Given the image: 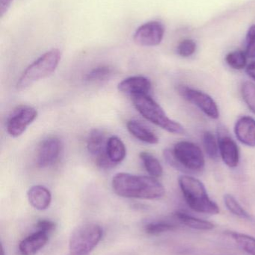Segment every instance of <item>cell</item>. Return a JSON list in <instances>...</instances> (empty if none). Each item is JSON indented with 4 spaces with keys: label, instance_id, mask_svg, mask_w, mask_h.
<instances>
[{
    "label": "cell",
    "instance_id": "6da1fadb",
    "mask_svg": "<svg viewBox=\"0 0 255 255\" xmlns=\"http://www.w3.org/2000/svg\"><path fill=\"white\" fill-rule=\"evenodd\" d=\"M112 189L118 196L128 199L154 200L163 197L166 190L154 177L119 172L112 178Z\"/></svg>",
    "mask_w": 255,
    "mask_h": 255
},
{
    "label": "cell",
    "instance_id": "7a4b0ae2",
    "mask_svg": "<svg viewBox=\"0 0 255 255\" xmlns=\"http://www.w3.org/2000/svg\"><path fill=\"white\" fill-rule=\"evenodd\" d=\"M164 156L172 167L184 172H197L205 166V155L200 147L189 141H181L173 149L165 150Z\"/></svg>",
    "mask_w": 255,
    "mask_h": 255
},
{
    "label": "cell",
    "instance_id": "3957f363",
    "mask_svg": "<svg viewBox=\"0 0 255 255\" xmlns=\"http://www.w3.org/2000/svg\"><path fill=\"white\" fill-rule=\"evenodd\" d=\"M178 182L187 205L193 211L211 215L220 214V208L211 200L202 181L190 175H182Z\"/></svg>",
    "mask_w": 255,
    "mask_h": 255
},
{
    "label": "cell",
    "instance_id": "277c9868",
    "mask_svg": "<svg viewBox=\"0 0 255 255\" xmlns=\"http://www.w3.org/2000/svg\"><path fill=\"white\" fill-rule=\"evenodd\" d=\"M132 100L136 110L154 125L175 134H183L185 131L184 127L171 120L161 106L148 94L133 96Z\"/></svg>",
    "mask_w": 255,
    "mask_h": 255
},
{
    "label": "cell",
    "instance_id": "5b68a950",
    "mask_svg": "<svg viewBox=\"0 0 255 255\" xmlns=\"http://www.w3.org/2000/svg\"><path fill=\"white\" fill-rule=\"evenodd\" d=\"M61 58V52L59 49H52L45 52L22 73L16 84L17 89L19 91L26 89L37 81L50 76L56 70Z\"/></svg>",
    "mask_w": 255,
    "mask_h": 255
},
{
    "label": "cell",
    "instance_id": "8992f818",
    "mask_svg": "<svg viewBox=\"0 0 255 255\" xmlns=\"http://www.w3.org/2000/svg\"><path fill=\"white\" fill-rule=\"evenodd\" d=\"M103 229L95 223H85L76 227L69 240L70 255H88L101 241Z\"/></svg>",
    "mask_w": 255,
    "mask_h": 255
},
{
    "label": "cell",
    "instance_id": "52a82bcc",
    "mask_svg": "<svg viewBox=\"0 0 255 255\" xmlns=\"http://www.w3.org/2000/svg\"><path fill=\"white\" fill-rule=\"evenodd\" d=\"M178 91L181 97L199 108L211 119L217 120L220 118L218 106L208 94L186 86L178 87Z\"/></svg>",
    "mask_w": 255,
    "mask_h": 255
},
{
    "label": "cell",
    "instance_id": "ba28073f",
    "mask_svg": "<svg viewBox=\"0 0 255 255\" xmlns=\"http://www.w3.org/2000/svg\"><path fill=\"white\" fill-rule=\"evenodd\" d=\"M37 117V112L30 106L17 108L7 120V131L12 137L20 136Z\"/></svg>",
    "mask_w": 255,
    "mask_h": 255
},
{
    "label": "cell",
    "instance_id": "9c48e42d",
    "mask_svg": "<svg viewBox=\"0 0 255 255\" xmlns=\"http://www.w3.org/2000/svg\"><path fill=\"white\" fill-rule=\"evenodd\" d=\"M165 34V27L159 21H149L135 31L133 41L138 46H155L160 44Z\"/></svg>",
    "mask_w": 255,
    "mask_h": 255
},
{
    "label": "cell",
    "instance_id": "30bf717a",
    "mask_svg": "<svg viewBox=\"0 0 255 255\" xmlns=\"http://www.w3.org/2000/svg\"><path fill=\"white\" fill-rule=\"evenodd\" d=\"M62 144L58 138L49 137L40 142L37 150L36 163L40 168L49 167L59 158Z\"/></svg>",
    "mask_w": 255,
    "mask_h": 255
},
{
    "label": "cell",
    "instance_id": "8fae6325",
    "mask_svg": "<svg viewBox=\"0 0 255 255\" xmlns=\"http://www.w3.org/2000/svg\"><path fill=\"white\" fill-rule=\"evenodd\" d=\"M218 133L219 149L223 162L229 167H237L240 161L239 148L238 145L235 141L226 133L224 129H220Z\"/></svg>",
    "mask_w": 255,
    "mask_h": 255
},
{
    "label": "cell",
    "instance_id": "7c38bea8",
    "mask_svg": "<svg viewBox=\"0 0 255 255\" xmlns=\"http://www.w3.org/2000/svg\"><path fill=\"white\" fill-rule=\"evenodd\" d=\"M49 232L37 229L36 232L24 238L18 246L21 255H34L42 250L49 241Z\"/></svg>",
    "mask_w": 255,
    "mask_h": 255
},
{
    "label": "cell",
    "instance_id": "4fadbf2b",
    "mask_svg": "<svg viewBox=\"0 0 255 255\" xmlns=\"http://www.w3.org/2000/svg\"><path fill=\"white\" fill-rule=\"evenodd\" d=\"M118 91L133 96L148 94L151 89L149 79L144 76H132L124 79L118 85Z\"/></svg>",
    "mask_w": 255,
    "mask_h": 255
},
{
    "label": "cell",
    "instance_id": "5bb4252c",
    "mask_svg": "<svg viewBox=\"0 0 255 255\" xmlns=\"http://www.w3.org/2000/svg\"><path fill=\"white\" fill-rule=\"evenodd\" d=\"M237 138L247 146L255 147V120L250 117H242L235 127Z\"/></svg>",
    "mask_w": 255,
    "mask_h": 255
},
{
    "label": "cell",
    "instance_id": "9a60e30c",
    "mask_svg": "<svg viewBox=\"0 0 255 255\" xmlns=\"http://www.w3.org/2000/svg\"><path fill=\"white\" fill-rule=\"evenodd\" d=\"M27 197L31 207L37 211L47 209L52 202L50 191L41 185L31 187L27 193Z\"/></svg>",
    "mask_w": 255,
    "mask_h": 255
},
{
    "label": "cell",
    "instance_id": "2e32d148",
    "mask_svg": "<svg viewBox=\"0 0 255 255\" xmlns=\"http://www.w3.org/2000/svg\"><path fill=\"white\" fill-rule=\"evenodd\" d=\"M108 139L106 133L100 129H93L87 140V148L92 155L97 157L106 152Z\"/></svg>",
    "mask_w": 255,
    "mask_h": 255
},
{
    "label": "cell",
    "instance_id": "e0dca14e",
    "mask_svg": "<svg viewBox=\"0 0 255 255\" xmlns=\"http://www.w3.org/2000/svg\"><path fill=\"white\" fill-rule=\"evenodd\" d=\"M127 129L133 136L142 142L148 144H157L159 138L152 130L139 121H130L127 123Z\"/></svg>",
    "mask_w": 255,
    "mask_h": 255
},
{
    "label": "cell",
    "instance_id": "ac0fdd59",
    "mask_svg": "<svg viewBox=\"0 0 255 255\" xmlns=\"http://www.w3.org/2000/svg\"><path fill=\"white\" fill-rule=\"evenodd\" d=\"M106 153L111 160L117 165L125 158L127 149L123 141L118 136H113L108 139Z\"/></svg>",
    "mask_w": 255,
    "mask_h": 255
},
{
    "label": "cell",
    "instance_id": "d6986e66",
    "mask_svg": "<svg viewBox=\"0 0 255 255\" xmlns=\"http://www.w3.org/2000/svg\"><path fill=\"white\" fill-rule=\"evenodd\" d=\"M175 217L178 220V223L190 229L199 231H210L215 227L214 223L211 222L193 217L181 211L175 213Z\"/></svg>",
    "mask_w": 255,
    "mask_h": 255
},
{
    "label": "cell",
    "instance_id": "ffe728a7",
    "mask_svg": "<svg viewBox=\"0 0 255 255\" xmlns=\"http://www.w3.org/2000/svg\"><path fill=\"white\" fill-rule=\"evenodd\" d=\"M139 157H140L147 172L151 176L154 177V178H160L163 175V166H162L161 163L157 157H154L152 154L147 152V151L141 152L139 154Z\"/></svg>",
    "mask_w": 255,
    "mask_h": 255
},
{
    "label": "cell",
    "instance_id": "44dd1931",
    "mask_svg": "<svg viewBox=\"0 0 255 255\" xmlns=\"http://www.w3.org/2000/svg\"><path fill=\"white\" fill-rule=\"evenodd\" d=\"M226 235L250 255H255V238L245 234L238 233L235 232H226Z\"/></svg>",
    "mask_w": 255,
    "mask_h": 255
},
{
    "label": "cell",
    "instance_id": "7402d4cb",
    "mask_svg": "<svg viewBox=\"0 0 255 255\" xmlns=\"http://www.w3.org/2000/svg\"><path fill=\"white\" fill-rule=\"evenodd\" d=\"M178 229V226L175 223L166 220L151 222L145 226V231L148 235H158L160 234L172 232Z\"/></svg>",
    "mask_w": 255,
    "mask_h": 255
},
{
    "label": "cell",
    "instance_id": "603a6c76",
    "mask_svg": "<svg viewBox=\"0 0 255 255\" xmlns=\"http://www.w3.org/2000/svg\"><path fill=\"white\" fill-rule=\"evenodd\" d=\"M203 145L208 155L213 160H217L219 157L218 140L211 132L205 131L203 134Z\"/></svg>",
    "mask_w": 255,
    "mask_h": 255
},
{
    "label": "cell",
    "instance_id": "cb8c5ba5",
    "mask_svg": "<svg viewBox=\"0 0 255 255\" xmlns=\"http://www.w3.org/2000/svg\"><path fill=\"white\" fill-rule=\"evenodd\" d=\"M226 61L229 67L232 68L235 70H242L247 66V54L241 50L233 51L226 55Z\"/></svg>",
    "mask_w": 255,
    "mask_h": 255
},
{
    "label": "cell",
    "instance_id": "d4e9b609",
    "mask_svg": "<svg viewBox=\"0 0 255 255\" xmlns=\"http://www.w3.org/2000/svg\"><path fill=\"white\" fill-rule=\"evenodd\" d=\"M113 73L112 67L109 66H100L91 70L85 76V79L90 82H98L109 79Z\"/></svg>",
    "mask_w": 255,
    "mask_h": 255
},
{
    "label": "cell",
    "instance_id": "484cf974",
    "mask_svg": "<svg viewBox=\"0 0 255 255\" xmlns=\"http://www.w3.org/2000/svg\"><path fill=\"white\" fill-rule=\"evenodd\" d=\"M224 202L228 210L235 216H238L241 218L247 219V220L250 219V214L240 205L239 202L232 195H225Z\"/></svg>",
    "mask_w": 255,
    "mask_h": 255
},
{
    "label": "cell",
    "instance_id": "4316f807",
    "mask_svg": "<svg viewBox=\"0 0 255 255\" xmlns=\"http://www.w3.org/2000/svg\"><path fill=\"white\" fill-rule=\"evenodd\" d=\"M241 93L246 104L255 115V85L250 82H244Z\"/></svg>",
    "mask_w": 255,
    "mask_h": 255
},
{
    "label": "cell",
    "instance_id": "83f0119b",
    "mask_svg": "<svg viewBox=\"0 0 255 255\" xmlns=\"http://www.w3.org/2000/svg\"><path fill=\"white\" fill-rule=\"evenodd\" d=\"M196 50V42L194 40H190V39L182 40L178 45V49H177L178 55L184 57V58L191 56L195 53Z\"/></svg>",
    "mask_w": 255,
    "mask_h": 255
},
{
    "label": "cell",
    "instance_id": "f1b7e54d",
    "mask_svg": "<svg viewBox=\"0 0 255 255\" xmlns=\"http://www.w3.org/2000/svg\"><path fill=\"white\" fill-rule=\"evenodd\" d=\"M246 54L247 58H255V25H252L247 32Z\"/></svg>",
    "mask_w": 255,
    "mask_h": 255
},
{
    "label": "cell",
    "instance_id": "f546056e",
    "mask_svg": "<svg viewBox=\"0 0 255 255\" xmlns=\"http://www.w3.org/2000/svg\"><path fill=\"white\" fill-rule=\"evenodd\" d=\"M96 164L101 169H111L116 166V164L109 158L106 152L96 157Z\"/></svg>",
    "mask_w": 255,
    "mask_h": 255
},
{
    "label": "cell",
    "instance_id": "4dcf8cb0",
    "mask_svg": "<svg viewBox=\"0 0 255 255\" xmlns=\"http://www.w3.org/2000/svg\"><path fill=\"white\" fill-rule=\"evenodd\" d=\"M37 229L45 231V232L52 233L55 229V224L52 221L47 220H39L36 224Z\"/></svg>",
    "mask_w": 255,
    "mask_h": 255
},
{
    "label": "cell",
    "instance_id": "1f68e13d",
    "mask_svg": "<svg viewBox=\"0 0 255 255\" xmlns=\"http://www.w3.org/2000/svg\"><path fill=\"white\" fill-rule=\"evenodd\" d=\"M13 0H0V17H3L10 8Z\"/></svg>",
    "mask_w": 255,
    "mask_h": 255
},
{
    "label": "cell",
    "instance_id": "d6a6232c",
    "mask_svg": "<svg viewBox=\"0 0 255 255\" xmlns=\"http://www.w3.org/2000/svg\"><path fill=\"white\" fill-rule=\"evenodd\" d=\"M247 73L252 79L255 81V61L247 66Z\"/></svg>",
    "mask_w": 255,
    "mask_h": 255
},
{
    "label": "cell",
    "instance_id": "836d02e7",
    "mask_svg": "<svg viewBox=\"0 0 255 255\" xmlns=\"http://www.w3.org/2000/svg\"><path fill=\"white\" fill-rule=\"evenodd\" d=\"M1 255H4V249H3V247H1Z\"/></svg>",
    "mask_w": 255,
    "mask_h": 255
}]
</instances>
